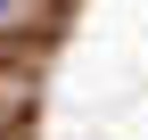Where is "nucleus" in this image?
Here are the masks:
<instances>
[{"label":"nucleus","instance_id":"obj_1","mask_svg":"<svg viewBox=\"0 0 148 140\" xmlns=\"http://www.w3.org/2000/svg\"><path fill=\"white\" fill-rule=\"evenodd\" d=\"M0 16H8V0H0Z\"/></svg>","mask_w":148,"mask_h":140}]
</instances>
